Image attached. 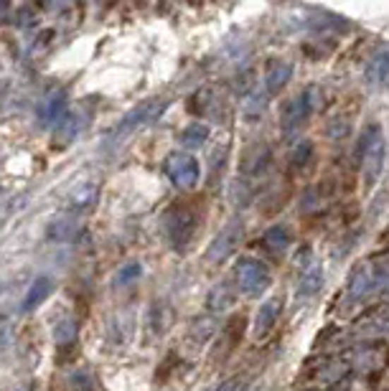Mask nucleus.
<instances>
[{
  "instance_id": "5",
  "label": "nucleus",
  "mask_w": 389,
  "mask_h": 391,
  "mask_svg": "<svg viewBox=\"0 0 389 391\" xmlns=\"http://www.w3.org/2000/svg\"><path fill=\"white\" fill-rule=\"evenodd\" d=\"M166 231L176 249H186L188 241L193 239V231H196V216L188 208H173L166 216Z\"/></svg>"
},
{
  "instance_id": "3",
  "label": "nucleus",
  "mask_w": 389,
  "mask_h": 391,
  "mask_svg": "<svg viewBox=\"0 0 389 391\" xmlns=\"http://www.w3.org/2000/svg\"><path fill=\"white\" fill-rule=\"evenodd\" d=\"M318 102H321V95L316 87L303 89L298 97L285 102V107H282V130L293 133L300 125H306L311 120V114L316 112V107H318Z\"/></svg>"
},
{
  "instance_id": "24",
  "label": "nucleus",
  "mask_w": 389,
  "mask_h": 391,
  "mask_svg": "<svg viewBox=\"0 0 389 391\" xmlns=\"http://www.w3.org/2000/svg\"><path fill=\"white\" fill-rule=\"evenodd\" d=\"M140 275V265L138 262H133V265H128V267H122L120 270V275H117V282L120 284H125V282H130V279H135Z\"/></svg>"
},
{
  "instance_id": "8",
  "label": "nucleus",
  "mask_w": 389,
  "mask_h": 391,
  "mask_svg": "<svg viewBox=\"0 0 389 391\" xmlns=\"http://www.w3.org/2000/svg\"><path fill=\"white\" fill-rule=\"evenodd\" d=\"M166 109V102L160 100H148L143 102L140 107H135L130 114H125L122 117V122L115 127V138H122V135H130L133 130H138V127L148 125V122H153L155 117H160V112Z\"/></svg>"
},
{
  "instance_id": "1",
  "label": "nucleus",
  "mask_w": 389,
  "mask_h": 391,
  "mask_svg": "<svg viewBox=\"0 0 389 391\" xmlns=\"http://www.w3.org/2000/svg\"><path fill=\"white\" fill-rule=\"evenodd\" d=\"M384 155H387V143H384L382 127L376 125V122H369L361 130V138H359V145H357V160L361 165L366 188H371L379 181V176H382Z\"/></svg>"
},
{
  "instance_id": "6",
  "label": "nucleus",
  "mask_w": 389,
  "mask_h": 391,
  "mask_svg": "<svg viewBox=\"0 0 389 391\" xmlns=\"http://www.w3.org/2000/svg\"><path fill=\"white\" fill-rule=\"evenodd\" d=\"M242 231H244L242 221H229V224L217 234V239L211 241L209 249H206V262L219 265V262H224L227 257H232L237 244L242 241Z\"/></svg>"
},
{
  "instance_id": "18",
  "label": "nucleus",
  "mask_w": 389,
  "mask_h": 391,
  "mask_svg": "<svg viewBox=\"0 0 389 391\" xmlns=\"http://www.w3.org/2000/svg\"><path fill=\"white\" fill-rule=\"evenodd\" d=\"M209 140V127L204 125V122H191V125L186 127L184 133L179 135V143L184 148H188V150H193V148H201Z\"/></svg>"
},
{
  "instance_id": "7",
  "label": "nucleus",
  "mask_w": 389,
  "mask_h": 391,
  "mask_svg": "<svg viewBox=\"0 0 389 391\" xmlns=\"http://www.w3.org/2000/svg\"><path fill=\"white\" fill-rule=\"evenodd\" d=\"M300 262V275H298V297L308 300V297L318 295L321 287H323V265L318 259H313L311 249L303 252Z\"/></svg>"
},
{
  "instance_id": "22",
  "label": "nucleus",
  "mask_w": 389,
  "mask_h": 391,
  "mask_svg": "<svg viewBox=\"0 0 389 391\" xmlns=\"http://www.w3.org/2000/svg\"><path fill=\"white\" fill-rule=\"evenodd\" d=\"M311 158H313V143L311 140H303V143L293 150V155H290V163H293L295 168H306Z\"/></svg>"
},
{
  "instance_id": "13",
  "label": "nucleus",
  "mask_w": 389,
  "mask_h": 391,
  "mask_svg": "<svg viewBox=\"0 0 389 391\" xmlns=\"http://www.w3.org/2000/svg\"><path fill=\"white\" fill-rule=\"evenodd\" d=\"M280 313H282L280 297H270L268 303H262L255 318V338H265V335L273 333V328L280 320Z\"/></svg>"
},
{
  "instance_id": "20",
  "label": "nucleus",
  "mask_w": 389,
  "mask_h": 391,
  "mask_svg": "<svg viewBox=\"0 0 389 391\" xmlns=\"http://www.w3.org/2000/svg\"><path fill=\"white\" fill-rule=\"evenodd\" d=\"M49 292H52V279H49V277L36 279V284H33L31 290H28L26 300H23V310L39 308V305L44 303L46 297H49Z\"/></svg>"
},
{
  "instance_id": "17",
  "label": "nucleus",
  "mask_w": 389,
  "mask_h": 391,
  "mask_svg": "<svg viewBox=\"0 0 389 391\" xmlns=\"http://www.w3.org/2000/svg\"><path fill=\"white\" fill-rule=\"evenodd\" d=\"M97 193H100V186H97L95 181H90V184H79L77 188L71 191L69 208H74V211H84V208H90L92 203L97 201Z\"/></svg>"
},
{
  "instance_id": "19",
  "label": "nucleus",
  "mask_w": 389,
  "mask_h": 391,
  "mask_svg": "<svg viewBox=\"0 0 389 391\" xmlns=\"http://www.w3.org/2000/svg\"><path fill=\"white\" fill-rule=\"evenodd\" d=\"M268 100L270 95L265 92V87H255L252 89V95H247V100H244V114L247 117H260L262 112H265V107H268Z\"/></svg>"
},
{
  "instance_id": "12",
  "label": "nucleus",
  "mask_w": 389,
  "mask_h": 391,
  "mask_svg": "<svg viewBox=\"0 0 389 391\" xmlns=\"http://www.w3.org/2000/svg\"><path fill=\"white\" fill-rule=\"evenodd\" d=\"M374 292L376 287H374V272H371V267H357V270L351 272L349 287H346L349 303H364Z\"/></svg>"
},
{
  "instance_id": "4",
  "label": "nucleus",
  "mask_w": 389,
  "mask_h": 391,
  "mask_svg": "<svg viewBox=\"0 0 389 391\" xmlns=\"http://www.w3.org/2000/svg\"><path fill=\"white\" fill-rule=\"evenodd\" d=\"M166 173L179 188H193L198 184L201 168H198V160L188 152H173L166 160Z\"/></svg>"
},
{
  "instance_id": "9",
  "label": "nucleus",
  "mask_w": 389,
  "mask_h": 391,
  "mask_svg": "<svg viewBox=\"0 0 389 391\" xmlns=\"http://www.w3.org/2000/svg\"><path fill=\"white\" fill-rule=\"evenodd\" d=\"M346 361H349L351 371L371 373V371L384 368V363H387V354L376 346H359V348H354L351 354H346Z\"/></svg>"
},
{
  "instance_id": "10",
  "label": "nucleus",
  "mask_w": 389,
  "mask_h": 391,
  "mask_svg": "<svg viewBox=\"0 0 389 391\" xmlns=\"http://www.w3.org/2000/svg\"><path fill=\"white\" fill-rule=\"evenodd\" d=\"M357 333L371 341H389V308L371 310L357 323Z\"/></svg>"
},
{
  "instance_id": "14",
  "label": "nucleus",
  "mask_w": 389,
  "mask_h": 391,
  "mask_svg": "<svg viewBox=\"0 0 389 391\" xmlns=\"http://www.w3.org/2000/svg\"><path fill=\"white\" fill-rule=\"evenodd\" d=\"M290 76H293V64L287 61H273L265 71V79H262V87L268 92L270 97L277 95L287 82H290Z\"/></svg>"
},
{
  "instance_id": "25",
  "label": "nucleus",
  "mask_w": 389,
  "mask_h": 391,
  "mask_svg": "<svg viewBox=\"0 0 389 391\" xmlns=\"http://www.w3.org/2000/svg\"><path fill=\"white\" fill-rule=\"evenodd\" d=\"M237 384H239V379H227L217 391H237Z\"/></svg>"
},
{
  "instance_id": "16",
  "label": "nucleus",
  "mask_w": 389,
  "mask_h": 391,
  "mask_svg": "<svg viewBox=\"0 0 389 391\" xmlns=\"http://www.w3.org/2000/svg\"><path fill=\"white\" fill-rule=\"evenodd\" d=\"M262 244L268 246L270 252L282 254V252H287V246L293 244V231H290V227H285V224H275V227H270L268 231H265Z\"/></svg>"
},
{
  "instance_id": "23",
  "label": "nucleus",
  "mask_w": 389,
  "mask_h": 391,
  "mask_svg": "<svg viewBox=\"0 0 389 391\" xmlns=\"http://www.w3.org/2000/svg\"><path fill=\"white\" fill-rule=\"evenodd\" d=\"M56 341L59 343H71L74 338H77V325H74V320H64L61 325H56Z\"/></svg>"
},
{
  "instance_id": "11",
  "label": "nucleus",
  "mask_w": 389,
  "mask_h": 391,
  "mask_svg": "<svg viewBox=\"0 0 389 391\" xmlns=\"http://www.w3.org/2000/svg\"><path fill=\"white\" fill-rule=\"evenodd\" d=\"M364 76H366V84L376 89H389V49H376L371 54V59L364 66Z\"/></svg>"
},
{
  "instance_id": "15",
  "label": "nucleus",
  "mask_w": 389,
  "mask_h": 391,
  "mask_svg": "<svg viewBox=\"0 0 389 391\" xmlns=\"http://www.w3.org/2000/svg\"><path fill=\"white\" fill-rule=\"evenodd\" d=\"M237 284H229V282H217L214 287H211L209 297H206V305H209V310H214V313H222V310L232 308L237 300Z\"/></svg>"
},
{
  "instance_id": "2",
  "label": "nucleus",
  "mask_w": 389,
  "mask_h": 391,
  "mask_svg": "<svg viewBox=\"0 0 389 391\" xmlns=\"http://www.w3.org/2000/svg\"><path fill=\"white\" fill-rule=\"evenodd\" d=\"M234 284L242 295L260 297L273 284V275H270L268 265L260 262V259L239 257V262L234 265Z\"/></svg>"
},
{
  "instance_id": "21",
  "label": "nucleus",
  "mask_w": 389,
  "mask_h": 391,
  "mask_svg": "<svg viewBox=\"0 0 389 391\" xmlns=\"http://www.w3.org/2000/svg\"><path fill=\"white\" fill-rule=\"evenodd\" d=\"M371 272H374V287L379 295H384L389 300V259H382V262H376L374 267H371Z\"/></svg>"
}]
</instances>
